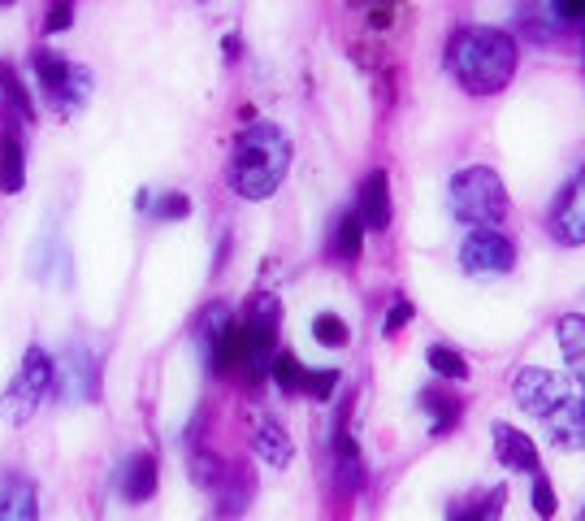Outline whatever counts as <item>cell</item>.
<instances>
[{
  "label": "cell",
  "mask_w": 585,
  "mask_h": 521,
  "mask_svg": "<svg viewBox=\"0 0 585 521\" xmlns=\"http://www.w3.org/2000/svg\"><path fill=\"white\" fill-rule=\"evenodd\" d=\"M512 392H516V405L543 422V431L551 435L556 448H564V452L585 448V400L573 392L569 379L530 365L512 379Z\"/></svg>",
  "instance_id": "6da1fadb"
},
{
  "label": "cell",
  "mask_w": 585,
  "mask_h": 521,
  "mask_svg": "<svg viewBox=\"0 0 585 521\" xmlns=\"http://www.w3.org/2000/svg\"><path fill=\"white\" fill-rule=\"evenodd\" d=\"M291 170V139L274 122H252L231 157V187L244 200H270Z\"/></svg>",
  "instance_id": "3957f363"
},
{
  "label": "cell",
  "mask_w": 585,
  "mask_h": 521,
  "mask_svg": "<svg viewBox=\"0 0 585 521\" xmlns=\"http://www.w3.org/2000/svg\"><path fill=\"white\" fill-rule=\"evenodd\" d=\"M582 521H585V513H582Z\"/></svg>",
  "instance_id": "1f68e13d"
},
{
  "label": "cell",
  "mask_w": 585,
  "mask_h": 521,
  "mask_svg": "<svg viewBox=\"0 0 585 521\" xmlns=\"http://www.w3.org/2000/svg\"><path fill=\"white\" fill-rule=\"evenodd\" d=\"M0 83H4V96H9V104H13L22 117H30V96H26L22 78H17V70H13V65H4V61H0Z\"/></svg>",
  "instance_id": "d4e9b609"
},
{
  "label": "cell",
  "mask_w": 585,
  "mask_h": 521,
  "mask_svg": "<svg viewBox=\"0 0 585 521\" xmlns=\"http://www.w3.org/2000/svg\"><path fill=\"white\" fill-rule=\"evenodd\" d=\"M187 213H191L187 196H161V204H157V218H187Z\"/></svg>",
  "instance_id": "f1b7e54d"
},
{
  "label": "cell",
  "mask_w": 585,
  "mask_h": 521,
  "mask_svg": "<svg viewBox=\"0 0 585 521\" xmlns=\"http://www.w3.org/2000/svg\"><path fill=\"white\" fill-rule=\"evenodd\" d=\"M231 326H235V313H231L226 305H209V309H204V318H200V348H204L209 370L217 365V352H222Z\"/></svg>",
  "instance_id": "5bb4252c"
},
{
  "label": "cell",
  "mask_w": 585,
  "mask_h": 521,
  "mask_svg": "<svg viewBox=\"0 0 585 521\" xmlns=\"http://www.w3.org/2000/svg\"><path fill=\"white\" fill-rule=\"evenodd\" d=\"M48 383H52V361H48V352H43V348H26L17 379H13V383L4 387V396H0V418H4L9 426H26L30 413L39 409Z\"/></svg>",
  "instance_id": "5b68a950"
},
{
  "label": "cell",
  "mask_w": 585,
  "mask_h": 521,
  "mask_svg": "<svg viewBox=\"0 0 585 521\" xmlns=\"http://www.w3.org/2000/svg\"><path fill=\"white\" fill-rule=\"evenodd\" d=\"M421 409L434 418V422H430V435H447V431L460 422V409H464V405H460L456 396H438V392H425V396H421Z\"/></svg>",
  "instance_id": "ffe728a7"
},
{
  "label": "cell",
  "mask_w": 585,
  "mask_h": 521,
  "mask_svg": "<svg viewBox=\"0 0 585 521\" xmlns=\"http://www.w3.org/2000/svg\"><path fill=\"white\" fill-rule=\"evenodd\" d=\"M70 22H74V4H52V9H48L43 30H48V35H57V30H65Z\"/></svg>",
  "instance_id": "83f0119b"
},
{
  "label": "cell",
  "mask_w": 585,
  "mask_h": 521,
  "mask_svg": "<svg viewBox=\"0 0 585 521\" xmlns=\"http://www.w3.org/2000/svg\"><path fill=\"white\" fill-rule=\"evenodd\" d=\"M430 365H434V374H443V379H451V383H464V379H469V361H464L456 348H447V344H434V348H430Z\"/></svg>",
  "instance_id": "44dd1931"
},
{
  "label": "cell",
  "mask_w": 585,
  "mask_h": 521,
  "mask_svg": "<svg viewBox=\"0 0 585 521\" xmlns=\"http://www.w3.org/2000/svg\"><path fill=\"white\" fill-rule=\"evenodd\" d=\"M35 74H39V87L48 91L52 109H61V113L78 109L87 100V91H91V74L83 65H70L57 52H35Z\"/></svg>",
  "instance_id": "8992f818"
},
{
  "label": "cell",
  "mask_w": 585,
  "mask_h": 521,
  "mask_svg": "<svg viewBox=\"0 0 585 521\" xmlns=\"http://www.w3.org/2000/svg\"><path fill=\"white\" fill-rule=\"evenodd\" d=\"M0 521H39V505H35V487L17 474L0 479Z\"/></svg>",
  "instance_id": "7c38bea8"
},
{
  "label": "cell",
  "mask_w": 585,
  "mask_h": 521,
  "mask_svg": "<svg viewBox=\"0 0 585 521\" xmlns=\"http://www.w3.org/2000/svg\"><path fill=\"white\" fill-rule=\"evenodd\" d=\"M390 178L386 170H373L360 187V204H356V218L364 222V231H386L390 226Z\"/></svg>",
  "instance_id": "8fae6325"
},
{
  "label": "cell",
  "mask_w": 585,
  "mask_h": 521,
  "mask_svg": "<svg viewBox=\"0 0 585 521\" xmlns=\"http://www.w3.org/2000/svg\"><path fill=\"white\" fill-rule=\"evenodd\" d=\"M556 509H560V505H556V487L538 474V479H534V513H538V518H556Z\"/></svg>",
  "instance_id": "484cf974"
},
{
  "label": "cell",
  "mask_w": 585,
  "mask_h": 521,
  "mask_svg": "<svg viewBox=\"0 0 585 521\" xmlns=\"http://www.w3.org/2000/svg\"><path fill=\"white\" fill-rule=\"evenodd\" d=\"M274 383H278L287 396H295V392L308 387V374H303V365L295 361L291 352H278V361H274Z\"/></svg>",
  "instance_id": "cb8c5ba5"
},
{
  "label": "cell",
  "mask_w": 585,
  "mask_h": 521,
  "mask_svg": "<svg viewBox=\"0 0 585 521\" xmlns=\"http://www.w3.org/2000/svg\"><path fill=\"white\" fill-rule=\"evenodd\" d=\"M26 183V152H22V139L13 131L0 135V191L4 196H17Z\"/></svg>",
  "instance_id": "9a60e30c"
},
{
  "label": "cell",
  "mask_w": 585,
  "mask_h": 521,
  "mask_svg": "<svg viewBox=\"0 0 585 521\" xmlns=\"http://www.w3.org/2000/svg\"><path fill=\"white\" fill-rule=\"evenodd\" d=\"M312 335H316V344H325V348H343V344L351 339V331H347V322H343L338 313H316Z\"/></svg>",
  "instance_id": "603a6c76"
},
{
  "label": "cell",
  "mask_w": 585,
  "mask_h": 521,
  "mask_svg": "<svg viewBox=\"0 0 585 521\" xmlns=\"http://www.w3.org/2000/svg\"><path fill=\"white\" fill-rule=\"evenodd\" d=\"M447 61H451L464 91L495 96L516 74V39L508 30H495V26H464V30H456Z\"/></svg>",
  "instance_id": "7a4b0ae2"
},
{
  "label": "cell",
  "mask_w": 585,
  "mask_h": 521,
  "mask_svg": "<svg viewBox=\"0 0 585 521\" xmlns=\"http://www.w3.org/2000/svg\"><path fill=\"white\" fill-rule=\"evenodd\" d=\"M556 335H560V348H564V361H569L573 379L585 383V318L582 313H564Z\"/></svg>",
  "instance_id": "ac0fdd59"
},
{
  "label": "cell",
  "mask_w": 585,
  "mask_h": 521,
  "mask_svg": "<svg viewBox=\"0 0 585 521\" xmlns=\"http://www.w3.org/2000/svg\"><path fill=\"white\" fill-rule=\"evenodd\" d=\"M451 213L473 231H495L508 218V187L490 165H469L451 178Z\"/></svg>",
  "instance_id": "277c9868"
},
{
  "label": "cell",
  "mask_w": 585,
  "mask_h": 521,
  "mask_svg": "<svg viewBox=\"0 0 585 521\" xmlns=\"http://www.w3.org/2000/svg\"><path fill=\"white\" fill-rule=\"evenodd\" d=\"M495 457H499L508 470H521V474H534V479H538V470H543L534 439L521 435V431L508 426V422H495Z\"/></svg>",
  "instance_id": "30bf717a"
},
{
  "label": "cell",
  "mask_w": 585,
  "mask_h": 521,
  "mask_svg": "<svg viewBox=\"0 0 585 521\" xmlns=\"http://www.w3.org/2000/svg\"><path fill=\"white\" fill-rule=\"evenodd\" d=\"M503 500H508V492H503V487H495V492L486 496V505L451 509V521H503Z\"/></svg>",
  "instance_id": "7402d4cb"
},
{
  "label": "cell",
  "mask_w": 585,
  "mask_h": 521,
  "mask_svg": "<svg viewBox=\"0 0 585 521\" xmlns=\"http://www.w3.org/2000/svg\"><path fill=\"white\" fill-rule=\"evenodd\" d=\"M360 248H364V222H360L356 209H351V213L334 218V231H329V257H334V261H356Z\"/></svg>",
  "instance_id": "2e32d148"
},
{
  "label": "cell",
  "mask_w": 585,
  "mask_h": 521,
  "mask_svg": "<svg viewBox=\"0 0 585 521\" xmlns=\"http://www.w3.org/2000/svg\"><path fill=\"white\" fill-rule=\"evenodd\" d=\"M334 457H338V483H343V492H356L364 483V461H360V452H356V444H351V435L343 426H338V439H334Z\"/></svg>",
  "instance_id": "d6986e66"
},
{
  "label": "cell",
  "mask_w": 585,
  "mask_h": 521,
  "mask_svg": "<svg viewBox=\"0 0 585 521\" xmlns=\"http://www.w3.org/2000/svg\"><path fill=\"white\" fill-rule=\"evenodd\" d=\"M408 322H412V300H395L390 313H386V335H395V331L408 326Z\"/></svg>",
  "instance_id": "f546056e"
},
{
  "label": "cell",
  "mask_w": 585,
  "mask_h": 521,
  "mask_svg": "<svg viewBox=\"0 0 585 521\" xmlns=\"http://www.w3.org/2000/svg\"><path fill=\"white\" fill-rule=\"evenodd\" d=\"M61 365H65L61 370V392L70 400H96V392H100V365L91 361V352L83 344H74Z\"/></svg>",
  "instance_id": "9c48e42d"
},
{
  "label": "cell",
  "mask_w": 585,
  "mask_h": 521,
  "mask_svg": "<svg viewBox=\"0 0 585 521\" xmlns=\"http://www.w3.org/2000/svg\"><path fill=\"white\" fill-rule=\"evenodd\" d=\"M460 265H464V274H482V278L508 274L516 265V244L499 231H473L460 248Z\"/></svg>",
  "instance_id": "52a82bcc"
},
{
  "label": "cell",
  "mask_w": 585,
  "mask_h": 521,
  "mask_svg": "<svg viewBox=\"0 0 585 521\" xmlns=\"http://www.w3.org/2000/svg\"><path fill=\"white\" fill-rule=\"evenodd\" d=\"M551 235L564 248H582L585 244V170L573 174V183L560 191V200L551 209Z\"/></svg>",
  "instance_id": "ba28073f"
},
{
  "label": "cell",
  "mask_w": 585,
  "mask_h": 521,
  "mask_svg": "<svg viewBox=\"0 0 585 521\" xmlns=\"http://www.w3.org/2000/svg\"><path fill=\"white\" fill-rule=\"evenodd\" d=\"M257 457L265 466H274V470H287L291 466L295 448H291V435L283 431V422H261V431H257Z\"/></svg>",
  "instance_id": "e0dca14e"
},
{
  "label": "cell",
  "mask_w": 585,
  "mask_h": 521,
  "mask_svg": "<svg viewBox=\"0 0 585 521\" xmlns=\"http://www.w3.org/2000/svg\"><path fill=\"white\" fill-rule=\"evenodd\" d=\"M334 387H338V370H321V374H308V387L303 392H312V400H329Z\"/></svg>",
  "instance_id": "4316f807"
},
{
  "label": "cell",
  "mask_w": 585,
  "mask_h": 521,
  "mask_svg": "<svg viewBox=\"0 0 585 521\" xmlns=\"http://www.w3.org/2000/svg\"><path fill=\"white\" fill-rule=\"evenodd\" d=\"M369 22H373V26H390V9H373Z\"/></svg>",
  "instance_id": "4dcf8cb0"
},
{
  "label": "cell",
  "mask_w": 585,
  "mask_h": 521,
  "mask_svg": "<svg viewBox=\"0 0 585 521\" xmlns=\"http://www.w3.org/2000/svg\"><path fill=\"white\" fill-rule=\"evenodd\" d=\"M122 492H126V500H135V505H144V500L157 496V457H152V452H135V457L126 461V470H122Z\"/></svg>",
  "instance_id": "4fadbf2b"
}]
</instances>
